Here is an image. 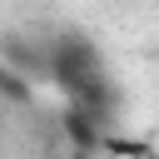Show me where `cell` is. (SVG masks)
I'll return each mask as SVG.
<instances>
[{
	"label": "cell",
	"mask_w": 159,
	"mask_h": 159,
	"mask_svg": "<svg viewBox=\"0 0 159 159\" xmlns=\"http://www.w3.org/2000/svg\"><path fill=\"white\" fill-rule=\"evenodd\" d=\"M55 80H60L80 104H99V94H104V75H99L94 50H89L84 40H65V45L55 50Z\"/></svg>",
	"instance_id": "1"
}]
</instances>
